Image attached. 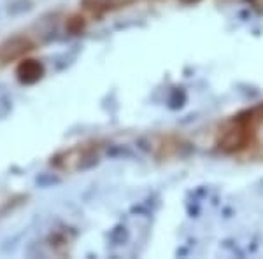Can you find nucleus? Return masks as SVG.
Segmentation results:
<instances>
[{
	"mask_svg": "<svg viewBox=\"0 0 263 259\" xmlns=\"http://www.w3.org/2000/svg\"><path fill=\"white\" fill-rule=\"evenodd\" d=\"M18 75L23 83H35L37 79H41L42 75V67L37 62L33 60H27L20 65L18 69Z\"/></svg>",
	"mask_w": 263,
	"mask_h": 259,
	"instance_id": "20e7f679",
	"label": "nucleus"
},
{
	"mask_svg": "<svg viewBox=\"0 0 263 259\" xmlns=\"http://www.w3.org/2000/svg\"><path fill=\"white\" fill-rule=\"evenodd\" d=\"M137 2H141V0H84L83 9L76 19H78L79 27H83L86 21H93L95 18L99 19L107 12H114Z\"/></svg>",
	"mask_w": 263,
	"mask_h": 259,
	"instance_id": "7ed1b4c3",
	"label": "nucleus"
},
{
	"mask_svg": "<svg viewBox=\"0 0 263 259\" xmlns=\"http://www.w3.org/2000/svg\"><path fill=\"white\" fill-rule=\"evenodd\" d=\"M104 142L100 140H84L78 142L70 147L58 151L57 154L51 158V167L62 173H76L83 172V170L90 168L91 165L97 163L100 158L102 151H104Z\"/></svg>",
	"mask_w": 263,
	"mask_h": 259,
	"instance_id": "f03ea898",
	"label": "nucleus"
},
{
	"mask_svg": "<svg viewBox=\"0 0 263 259\" xmlns=\"http://www.w3.org/2000/svg\"><path fill=\"white\" fill-rule=\"evenodd\" d=\"M261 125L263 104L254 105L224 123L216 137V147L224 154H239L254 142Z\"/></svg>",
	"mask_w": 263,
	"mask_h": 259,
	"instance_id": "f257e3e1",
	"label": "nucleus"
}]
</instances>
